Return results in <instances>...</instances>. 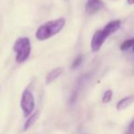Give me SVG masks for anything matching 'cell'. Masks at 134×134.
Returning a JSON list of instances; mask_svg holds the SVG:
<instances>
[{
  "label": "cell",
  "instance_id": "obj_1",
  "mask_svg": "<svg viewBox=\"0 0 134 134\" xmlns=\"http://www.w3.org/2000/svg\"><path fill=\"white\" fill-rule=\"evenodd\" d=\"M120 25H121L120 20H113V21L109 22L108 24H107L103 29L97 30V31L95 32V34L93 35V37H92V40H91L92 52L95 53V52L99 51V49H100L101 47L103 46L106 39H107L111 34L118 31L120 27Z\"/></svg>",
  "mask_w": 134,
  "mask_h": 134
},
{
  "label": "cell",
  "instance_id": "obj_2",
  "mask_svg": "<svg viewBox=\"0 0 134 134\" xmlns=\"http://www.w3.org/2000/svg\"><path fill=\"white\" fill-rule=\"evenodd\" d=\"M65 25V19L63 18H60L57 19L50 20L43 25L39 26L35 33V37L38 40H46L50 37L55 36L63 28Z\"/></svg>",
  "mask_w": 134,
  "mask_h": 134
},
{
  "label": "cell",
  "instance_id": "obj_3",
  "mask_svg": "<svg viewBox=\"0 0 134 134\" xmlns=\"http://www.w3.org/2000/svg\"><path fill=\"white\" fill-rule=\"evenodd\" d=\"M13 50L17 53L16 61L21 64L29 58L31 52V40L28 37H18L13 46Z\"/></svg>",
  "mask_w": 134,
  "mask_h": 134
},
{
  "label": "cell",
  "instance_id": "obj_4",
  "mask_svg": "<svg viewBox=\"0 0 134 134\" xmlns=\"http://www.w3.org/2000/svg\"><path fill=\"white\" fill-rule=\"evenodd\" d=\"M20 107L23 111V115L26 118H29L35 109V99L33 93L29 90H25L22 93Z\"/></svg>",
  "mask_w": 134,
  "mask_h": 134
},
{
  "label": "cell",
  "instance_id": "obj_5",
  "mask_svg": "<svg viewBox=\"0 0 134 134\" xmlns=\"http://www.w3.org/2000/svg\"><path fill=\"white\" fill-rule=\"evenodd\" d=\"M104 7L102 0H87L86 4V12L88 15H94Z\"/></svg>",
  "mask_w": 134,
  "mask_h": 134
},
{
  "label": "cell",
  "instance_id": "obj_6",
  "mask_svg": "<svg viewBox=\"0 0 134 134\" xmlns=\"http://www.w3.org/2000/svg\"><path fill=\"white\" fill-rule=\"evenodd\" d=\"M134 102V96H128L123 99H121L116 105L117 110L121 111L124 110L125 109H127L128 107H130L131 104Z\"/></svg>",
  "mask_w": 134,
  "mask_h": 134
},
{
  "label": "cell",
  "instance_id": "obj_7",
  "mask_svg": "<svg viewBox=\"0 0 134 134\" xmlns=\"http://www.w3.org/2000/svg\"><path fill=\"white\" fill-rule=\"evenodd\" d=\"M63 72V69L62 67L55 68L54 69H52V71L48 73V75L46 76V84H50V83L53 82L56 79H58Z\"/></svg>",
  "mask_w": 134,
  "mask_h": 134
},
{
  "label": "cell",
  "instance_id": "obj_8",
  "mask_svg": "<svg viewBox=\"0 0 134 134\" xmlns=\"http://www.w3.org/2000/svg\"><path fill=\"white\" fill-rule=\"evenodd\" d=\"M38 117H39V111H36V112L32 113V114L29 117V119L26 120L25 124H24V128H23L24 131H28V130L33 125L34 122L37 120Z\"/></svg>",
  "mask_w": 134,
  "mask_h": 134
},
{
  "label": "cell",
  "instance_id": "obj_9",
  "mask_svg": "<svg viewBox=\"0 0 134 134\" xmlns=\"http://www.w3.org/2000/svg\"><path fill=\"white\" fill-rule=\"evenodd\" d=\"M134 47V38H131V39H127L125 40L120 46V49L122 51H125V50L130 49L131 48H133Z\"/></svg>",
  "mask_w": 134,
  "mask_h": 134
},
{
  "label": "cell",
  "instance_id": "obj_10",
  "mask_svg": "<svg viewBox=\"0 0 134 134\" xmlns=\"http://www.w3.org/2000/svg\"><path fill=\"white\" fill-rule=\"evenodd\" d=\"M112 97H113L112 90H106L105 93H104V95H103V97H102V102L105 103V104L110 102L111 99H112Z\"/></svg>",
  "mask_w": 134,
  "mask_h": 134
},
{
  "label": "cell",
  "instance_id": "obj_11",
  "mask_svg": "<svg viewBox=\"0 0 134 134\" xmlns=\"http://www.w3.org/2000/svg\"><path fill=\"white\" fill-rule=\"evenodd\" d=\"M82 62H83V56L82 55H78V56L76 57V58L73 60V64H72V66H71V69H77V68L82 64Z\"/></svg>",
  "mask_w": 134,
  "mask_h": 134
},
{
  "label": "cell",
  "instance_id": "obj_12",
  "mask_svg": "<svg viewBox=\"0 0 134 134\" xmlns=\"http://www.w3.org/2000/svg\"><path fill=\"white\" fill-rule=\"evenodd\" d=\"M126 134H134V120L131 122V124H130Z\"/></svg>",
  "mask_w": 134,
  "mask_h": 134
},
{
  "label": "cell",
  "instance_id": "obj_13",
  "mask_svg": "<svg viewBox=\"0 0 134 134\" xmlns=\"http://www.w3.org/2000/svg\"><path fill=\"white\" fill-rule=\"evenodd\" d=\"M128 4L129 5H134V0H128Z\"/></svg>",
  "mask_w": 134,
  "mask_h": 134
},
{
  "label": "cell",
  "instance_id": "obj_14",
  "mask_svg": "<svg viewBox=\"0 0 134 134\" xmlns=\"http://www.w3.org/2000/svg\"><path fill=\"white\" fill-rule=\"evenodd\" d=\"M133 51H134V47H133Z\"/></svg>",
  "mask_w": 134,
  "mask_h": 134
}]
</instances>
